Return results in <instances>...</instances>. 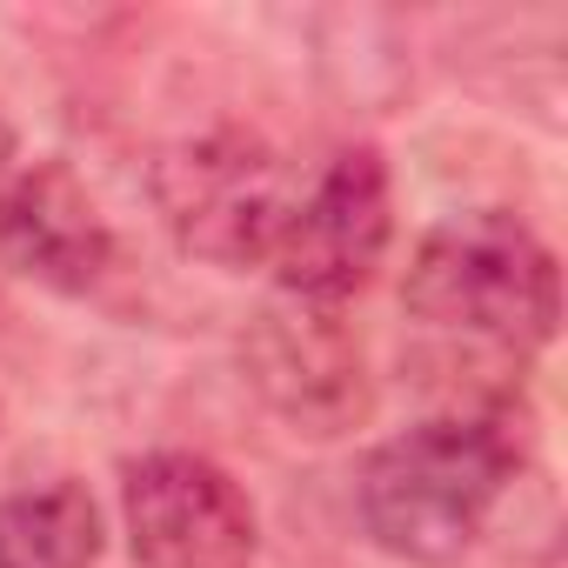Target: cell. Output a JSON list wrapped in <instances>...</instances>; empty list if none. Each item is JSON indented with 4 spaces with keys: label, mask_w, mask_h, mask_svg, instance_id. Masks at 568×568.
<instances>
[{
    "label": "cell",
    "mask_w": 568,
    "mask_h": 568,
    "mask_svg": "<svg viewBox=\"0 0 568 568\" xmlns=\"http://www.w3.org/2000/svg\"><path fill=\"white\" fill-rule=\"evenodd\" d=\"M101 508L81 481H48L0 501V568H94Z\"/></svg>",
    "instance_id": "cell-8"
},
{
    "label": "cell",
    "mask_w": 568,
    "mask_h": 568,
    "mask_svg": "<svg viewBox=\"0 0 568 568\" xmlns=\"http://www.w3.org/2000/svg\"><path fill=\"white\" fill-rule=\"evenodd\" d=\"M241 368L295 435L328 442L368 415V362L335 308H308L288 295L267 302L241 335Z\"/></svg>",
    "instance_id": "cell-5"
},
{
    "label": "cell",
    "mask_w": 568,
    "mask_h": 568,
    "mask_svg": "<svg viewBox=\"0 0 568 568\" xmlns=\"http://www.w3.org/2000/svg\"><path fill=\"white\" fill-rule=\"evenodd\" d=\"M295 174L261 134L207 128L154 161V207L181 254L207 267H261L295 214Z\"/></svg>",
    "instance_id": "cell-3"
},
{
    "label": "cell",
    "mask_w": 568,
    "mask_h": 568,
    "mask_svg": "<svg viewBox=\"0 0 568 568\" xmlns=\"http://www.w3.org/2000/svg\"><path fill=\"white\" fill-rule=\"evenodd\" d=\"M0 261L54 295H88L114 267V234L61 161H34L0 181Z\"/></svg>",
    "instance_id": "cell-7"
},
{
    "label": "cell",
    "mask_w": 568,
    "mask_h": 568,
    "mask_svg": "<svg viewBox=\"0 0 568 568\" xmlns=\"http://www.w3.org/2000/svg\"><path fill=\"white\" fill-rule=\"evenodd\" d=\"M121 521L141 568H247L254 508L227 468L187 448H154L121 481Z\"/></svg>",
    "instance_id": "cell-6"
},
{
    "label": "cell",
    "mask_w": 568,
    "mask_h": 568,
    "mask_svg": "<svg viewBox=\"0 0 568 568\" xmlns=\"http://www.w3.org/2000/svg\"><path fill=\"white\" fill-rule=\"evenodd\" d=\"M515 435L501 415H435L362 462L355 508L375 548L442 568L468 555L501 488L515 481Z\"/></svg>",
    "instance_id": "cell-2"
},
{
    "label": "cell",
    "mask_w": 568,
    "mask_h": 568,
    "mask_svg": "<svg viewBox=\"0 0 568 568\" xmlns=\"http://www.w3.org/2000/svg\"><path fill=\"white\" fill-rule=\"evenodd\" d=\"M402 308L448 342H475V348L521 362L555 342L561 267H555L548 241L501 207L448 214L422 234V247L408 261Z\"/></svg>",
    "instance_id": "cell-1"
},
{
    "label": "cell",
    "mask_w": 568,
    "mask_h": 568,
    "mask_svg": "<svg viewBox=\"0 0 568 568\" xmlns=\"http://www.w3.org/2000/svg\"><path fill=\"white\" fill-rule=\"evenodd\" d=\"M395 234V194H388V168L375 148H342L315 187L295 201L288 227L274 247V281L288 302L308 308H342L348 295H362Z\"/></svg>",
    "instance_id": "cell-4"
}]
</instances>
